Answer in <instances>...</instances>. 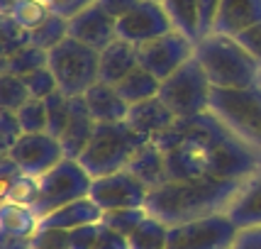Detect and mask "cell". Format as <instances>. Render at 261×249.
Masks as SVG:
<instances>
[{
  "instance_id": "1",
  "label": "cell",
  "mask_w": 261,
  "mask_h": 249,
  "mask_svg": "<svg viewBox=\"0 0 261 249\" xmlns=\"http://www.w3.org/2000/svg\"><path fill=\"white\" fill-rule=\"evenodd\" d=\"M166 154L171 181L186 179H237L259 173L261 159L249 142L232 132L213 110L178 117L169 130L151 137Z\"/></svg>"
},
{
  "instance_id": "2",
  "label": "cell",
  "mask_w": 261,
  "mask_h": 249,
  "mask_svg": "<svg viewBox=\"0 0 261 249\" xmlns=\"http://www.w3.org/2000/svg\"><path fill=\"white\" fill-rule=\"evenodd\" d=\"M244 181L237 179H186L169 181L149 191L147 208L149 215L159 217L166 225H181L191 220L227 213L229 203L237 198Z\"/></svg>"
},
{
  "instance_id": "3",
  "label": "cell",
  "mask_w": 261,
  "mask_h": 249,
  "mask_svg": "<svg viewBox=\"0 0 261 249\" xmlns=\"http://www.w3.org/2000/svg\"><path fill=\"white\" fill-rule=\"evenodd\" d=\"M195 59L203 64L213 88H251L261 83V64L234 37L217 32L200 37Z\"/></svg>"
},
{
  "instance_id": "4",
  "label": "cell",
  "mask_w": 261,
  "mask_h": 249,
  "mask_svg": "<svg viewBox=\"0 0 261 249\" xmlns=\"http://www.w3.org/2000/svg\"><path fill=\"white\" fill-rule=\"evenodd\" d=\"M147 142L149 137L132 130L127 124V120H122V122H98L93 139L79 157V164L93 179L117 173V171H125L129 166V161Z\"/></svg>"
},
{
  "instance_id": "5",
  "label": "cell",
  "mask_w": 261,
  "mask_h": 249,
  "mask_svg": "<svg viewBox=\"0 0 261 249\" xmlns=\"http://www.w3.org/2000/svg\"><path fill=\"white\" fill-rule=\"evenodd\" d=\"M59 83V91L68 98H81L100 81V52L83 42L66 37L59 46L49 52V64Z\"/></svg>"
},
{
  "instance_id": "6",
  "label": "cell",
  "mask_w": 261,
  "mask_h": 249,
  "mask_svg": "<svg viewBox=\"0 0 261 249\" xmlns=\"http://www.w3.org/2000/svg\"><path fill=\"white\" fill-rule=\"evenodd\" d=\"M159 98L176 117H191L210 110L213 83L205 73L203 64L198 59H188L178 71H173L169 79L161 81Z\"/></svg>"
},
{
  "instance_id": "7",
  "label": "cell",
  "mask_w": 261,
  "mask_h": 249,
  "mask_svg": "<svg viewBox=\"0 0 261 249\" xmlns=\"http://www.w3.org/2000/svg\"><path fill=\"white\" fill-rule=\"evenodd\" d=\"M210 110L251 147H261V83L251 88H213Z\"/></svg>"
},
{
  "instance_id": "8",
  "label": "cell",
  "mask_w": 261,
  "mask_h": 249,
  "mask_svg": "<svg viewBox=\"0 0 261 249\" xmlns=\"http://www.w3.org/2000/svg\"><path fill=\"white\" fill-rule=\"evenodd\" d=\"M93 176L79 164V159H61L54 169L39 176V195L32 210L39 220L49 213L59 210L61 205L81 201L91 195Z\"/></svg>"
},
{
  "instance_id": "9",
  "label": "cell",
  "mask_w": 261,
  "mask_h": 249,
  "mask_svg": "<svg viewBox=\"0 0 261 249\" xmlns=\"http://www.w3.org/2000/svg\"><path fill=\"white\" fill-rule=\"evenodd\" d=\"M239 227L229 220L227 213L181 222L169 227L166 249H232L237 242Z\"/></svg>"
},
{
  "instance_id": "10",
  "label": "cell",
  "mask_w": 261,
  "mask_h": 249,
  "mask_svg": "<svg viewBox=\"0 0 261 249\" xmlns=\"http://www.w3.org/2000/svg\"><path fill=\"white\" fill-rule=\"evenodd\" d=\"M193 57H195V42L188 39L178 30H171L169 34L139 46V66H144L159 81L169 79L173 71H178L188 59Z\"/></svg>"
},
{
  "instance_id": "11",
  "label": "cell",
  "mask_w": 261,
  "mask_h": 249,
  "mask_svg": "<svg viewBox=\"0 0 261 249\" xmlns=\"http://www.w3.org/2000/svg\"><path fill=\"white\" fill-rule=\"evenodd\" d=\"M176 30L159 0H142L132 12L117 20V37L135 46H144Z\"/></svg>"
},
{
  "instance_id": "12",
  "label": "cell",
  "mask_w": 261,
  "mask_h": 249,
  "mask_svg": "<svg viewBox=\"0 0 261 249\" xmlns=\"http://www.w3.org/2000/svg\"><path fill=\"white\" fill-rule=\"evenodd\" d=\"M91 198L102 208V213L117 210V208H144L149 198V188L125 169L93 179Z\"/></svg>"
},
{
  "instance_id": "13",
  "label": "cell",
  "mask_w": 261,
  "mask_h": 249,
  "mask_svg": "<svg viewBox=\"0 0 261 249\" xmlns=\"http://www.w3.org/2000/svg\"><path fill=\"white\" fill-rule=\"evenodd\" d=\"M8 157L15 159L24 173L39 179L42 173L54 169L61 159H66V154L57 137H51L49 132H37L20 137L17 144L8 152Z\"/></svg>"
},
{
  "instance_id": "14",
  "label": "cell",
  "mask_w": 261,
  "mask_h": 249,
  "mask_svg": "<svg viewBox=\"0 0 261 249\" xmlns=\"http://www.w3.org/2000/svg\"><path fill=\"white\" fill-rule=\"evenodd\" d=\"M68 37L79 39L95 52H102L117 39V20L108 15L98 3H93L79 15L68 17Z\"/></svg>"
},
{
  "instance_id": "15",
  "label": "cell",
  "mask_w": 261,
  "mask_h": 249,
  "mask_svg": "<svg viewBox=\"0 0 261 249\" xmlns=\"http://www.w3.org/2000/svg\"><path fill=\"white\" fill-rule=\"evenodd\" d=\"M95 127H98V122H95V117L88 110L83 95L81 98H71V120H68L64 135L59 137L66 159H79L83 154V149L88 147V142L93 139Z\"/></svg>"
},
{
  "instance_id": "16",
  "label": "cell",
  "mask_w": 261,
  "mask_h": 249,
  "mask_svg": "<svg viewBox=\"0 0 261 249\" xmlns=\"http://www.w3.org/2000/svg\"><path fill=\"white\" fill-rule=\"evenodd\" d=\"M176 120L178 117L171 113L169 105L161 101L159 95L149 98L144 103H137V105H129V113H127V124L132 130H137L139 135L149 137V139L164 132V130H169Z\"/></svg>"
},
{
  "instance_id": "17",
  "label": "cell",
  "mask_w": 261,
  "mask_h": 249,
  "mask_svg": "<svg viewBox=\"0 0 261 249\" xmlns=\"http://www.w3.org/2000/svg\"><path fill=\"white\" fill-rule=\"evenodd\" d=\"M137 66H139V46L129 44V42L120 39V37L100 52V68L98 71H100L102 83L117 86Z\"/></svg>"
},
{
  "instance_id": "18",
  "label": "cell",
  "mask_w": 261,
  "mask_h": 249,
  "mask_svg": "<svg viewBox=\"0 0 261 249\" xmlns=\"http://www.w3.org/2000/svg\"><path fill=\"white\" fill-rule=\"evenodd\" d=\"M127 171H129L132 176H137L149 191H154V188H159V186L171 181L166 154H164V149H161L159 144H154L151 139L135 154V159L129 161Z\"/></svg>"
},
{
  "instance_id": "19",
  "label": "cell",
  "mask_w": 261,
  "mask_h": 249,
  "mask_svg": "<svg viewBox=\"0 0 261 249\" xmlns=\"http://www.w3.org/2000/svg\"><path fill=\"white\" fill-rule=\"evenodd\" d=\"M261 22V0H222L215 20V32L237 37Z\"/></svg>"
},
{
  "instance_id": "20",
  "label": "cell",
  "mask_w": 261,
  "mask_h": 249,
  "mask_svg": "<svg viewBox=\"0 0 261 249\" xmlns=\"http://www.w3.org/2000/svg\"><path fill=\"white\" fill-rule=\"evenodd\" d=\"M100 220H102V208L88 195V198H81V201L61 205L59 210L44 215L39 220V227L76 230V227H81V225H93V222H100Z\"/></svg>"
},
{
  "instance_id": "21",
  "label": "cell",
  "mask_w": 261,
  "mask_h": 249,
  "mask_svg": "<svg viewBox=\"0 0 261 249\" xmlns=\"http://www.w3.org/2000/svg\"><path fill=\"white\" fill-rule=\"evenodd\" d=\"M83 101L88 105L91 115L95 117V122H122V120H127V113H129V105L117 93V88L110 83H102V81H98L83 95Z\"/></svg>"
},
{
  "instance_id": "22",
  "label": "cell",
  "mask_w": 261,
  "mask_h": 249,
  "mask_svg": "<svg viewBox=\"0 0 261 249\" xmlns=\"http://www.w3.org/2000/svg\"><path fill=\"white\" fill-rule=\"evenodd\" d=\"M227 215L239 230L261 225V171L244 181L237 198L229 203Z\"/></svg>"
},
{
  "instance_id": "23",
  "label": "cell",
  "mask_w": 261,
  "mask_h": 249,
  "mask_svg": "<svg viewBox=\"0 0 261 249\" xmlns=\"http://www.w3.org/2000/svg\"><path fill=\"white\" fill-rule=\"evenodd\" d=\"M0 227H3V237H24L32 239L34 232L39 230V215L34 213L30 205L5 203L0 213Z\"/></svg>"
},
{
  "instance_id": "24",
  "label": "cell",
  "mask_w": 261,
  "mask_h": 249,
  "mask_svg": "<svg viewBox=\"0 0 261 249\" xmlns=\"http://www.w3.org/2000/svg\"><path fill=\"white\" fill-rule=\"evenodd\" d=\"M117 93L125 98L127 105H137V103H144L149 98H156L159 95V88H161V81L149 73L144 66H137L129 76L120 81L117 86Z\"/></svg>"
},
{
  "instance_id": "25",
  "label": "cell",
  "mask_w": 261,
  "mask_h": 249,
  "mask_svg": "<svg viewBox=\"0 0 261 249\" xmlns=\"http://www.w3.org/2000/svg\"><path fill=\"white\" fill-rule=\"evenodd\" d=\"M161 5L166 8L173 27L183 32L188 39L198 42L200 34V15H198V0H161Z\"/></svg>"
},
{
  "instance_id": "26",
  "label": "cell",
  "mask_w": 261,
  "mask_h": 249,
  "mask_svg": "<svg viewBox=\"0 0 261 249\" xmlns=\"http://www.w3.org/2000/svg\"><path fill=\"white\" fill-rule=\"evenodd\" d=\"M129 249H166L169 247V225L159 217L147 215L142 225L127 237Z\"/></svg>"
},
{
  "instance_id": "27",
  "label": "cell",
  "mask_w": 261,
  "mask_h": 249,
  "mask_svg": "<svg viewBox=\"0 0 261 249\" xmlns=\"http://www.w3.org/2000/svg\"><path fill=\"white\" fill-rule=\"evenodd\" d=\"M46 64H49V52L39 49V46L27 44V46H22L20 52H15L12 57L3 59V71L22 79V76L32 73V71H37V68L46 66Z\"/></svg>"
},
{
  "instance_id": "28",
  "label": "cell",
  "mask_w": 261,
  "mask_h": 249,
  "mask_svg": "<svg viewBox=\"0 0 261 249\" xmlns=\"http://www.w3.org/2000/svg\"><path fill=\"white\" fill-rule=\"evenodd\" d=\"M66 37H68V20L51 12L44 22L30 32V44L39 46V49H44V52H51V49L61 44Z\"/></svg>"
},
{
  "instance_id": "29",
  "label": "cell",
  "mask_w": 261,
  "mask_h": 249,
  "mask_svg": "<svg viewBox=\"0 0 261 249\" xmlns=\"http://www.w3.org/2000/svg\"><path fill=\"white\" fill-rule=\"evenodd\" d=\"M149 215L147 208H117V210H105L102 213V225L129 237L137 227L142 225V220Z\"/></svg>"
},
{
  "instance_id": "30",
  "label": "cell",
  "mask_w": 261,
  "mask_h": 249,
  "mask_svg": "<svg viewBox=\"0 0 261 249\" xmlns=\"http://www.w3.org/2000/svg\"><path fill=\"white\" fill-rule=\"evenodd\" d=\"M39 195V179L30 176V173H20L15 181H10L8 186H3V198L5 203H17V205H30L32 208L37 203Z\"/></svg>"
},
{
  "instance_id": "31",
  "label": "cell",
  "mask_w": 261,
  "mask_h": 249,
  "mask_svg": "<svg viewBox=\"0 0 261 249\" xmlns=\"http://www.w3.org/2000/svg\"><path fill=\"white\" fill-rule=\"evenodd\" d=\"M30 98H32V95L27 91L24 81L20 79V76H12V73H5V71H3V76H0V108L17 113Z\"/></svg>"
},
{
  "instance_id": "32",
  "label": "cell",
  "mask_w": 261,
  "mask_h": 249,
  "mask_svg": "<svg viewBox=\"0 0 261 249\" xmlns=\"http://www.w3.org/2000/svg\"><path fill=\"white\" fill-rule=\"evenodd\" d=\"M17 120L24 135H37V132H49V115H46V103L39 98H30L22 108L17 110Z\"/></svg>"
},
{
  "instance_id": "33",
  "label": "cell",
  "mask_w": 261,
  "mask_h": 249,
  "mask_svg": "<svg viewBox=\"0 0 261 249\" xmlns=\"http://www.w3.org/2000/svg\"><path fill=\"white\" fill-rule=\"evenodd\" d=\"M44 103H46V115H49V135L59 139L64 135L68 120H71V98L64 95L61 91H57L51 93Z\"/></svg>"
},
{
  "instance_id": "34",
  "label": "cell",
  "mask_w": 261,
  "mask_h": 249,
  "mask_svg": "<svg viewBox=\"0 0 261 249\" xmlns=\"http://www.w3.org/2000/svg\"><path fill=\"white\" fill-rule=\"evenodd\" d=\"M49 15H51V10H49V5H44L42 0H20L10 10L12 20L20 24V27L30 30V32H32L34 27H39Z\"/></svg>"
},
{
  "instance_id": "35",
  "label": "cell",
  "mask_w": 261,
  "mask_h": 249,
  "mask_svg": "<svg viewBox=\"0 0 261 249\" xmlns=\"http://www.w3.org/2000/svg\"><path fill=\"white\" fill-rule=\"evenodd\" d=\"M0 30H3V59L12 57L15 52H20L22 46L30 44V30L20 27L10 15L0 17Z\"/></svg>"
},
{
  "instance_id": "36",
  "label": "cell",
  "mask_w": 261,
  "mask_h": 249,
  "mask_svg": "<svg viewBox=\"0 0 261 249\" xmlns=\"http://www.w3.org/2000/svg\"><path fill=\"white\" fill-rule=\"evenodd\" d=\"M24 86H27V91L32 98H39V101H46L51 93L59 91V83H57V76H54V71L49 66H42L32 71V73H27L22 76Z\"/></svg>"
},
{
  "instance_id": "37",
  "label": "cell",
  "mask_w": 261,
  "mask_h": 249,
  "mask_svg": "<svg viewBox=\"0 0 261 249\" xmlns=\"http://www.w3.org/2000/svg\"><path fill=\"white\" fill-rule=\"evenodd\" d=\"M22 135L24 132H22V127H20L17 113L0 108V149H3V154H8Z\"/></svg>"
},
{
  "instance_id": "38",
  "label": "cell",
  "mask_w": 261,
  "mask_h": 249,
  "mask_svg": "<svg viewBox=\"0 0 261 249\" xmlns=\"http://www.w3.org/2000/svg\"><path fill=\"white\" fill-rule=\"evenodd\" d=\"M100 222H93L68 230V249H95L100 239Z\"/></svg>"
},
{
  "instance_id": "39",
  "label": "cell",
  "mask_w": 261,
  "mask_h": 249,
  "mask_svg": "<svg viewBox=\"0 0 261 249\" xmlns=\"http://www.w3.org/2000/svg\"><path fill=\"white\" fill-rule=\"evenodd\" d=\"M32 249H68V230L39 227L32 237Z\"/></svg>"
},
{
  "instance_id": "40",
  "label": "cell",
  "mask_w": 261,
  "mask_h": 249,
  "mask_svg": "<svg viewBox=\"0 0 261 249\" xmlns=\"http://www.w3.org/2000/svg\"><path fill=\"white\" fill-rule=\"evenodd\" d=\"M222 0H198V15H200V34H213L215 32V20L220 12Z\"/></svg>"
},
{
  "instance_id": "41",
  "label": "cell",
  "mask_w": 261,
  "mask_h": 249,
  "mask_svg": "<svg viewBox=\"0 0 261 249\" xmlns=\"http://www.w3.org/2000/svg\"><path fill=\"white\" fill-rule=\"evenodd\" d=\"M234 39H237L239 44L244 46L251 57H254L261 64V22H256L254 27L244 30V32H239Z\"/></svg>"
},
{
  "instance_id": "42",
  "label": "cell",
  "mask_w": 261,
  "mask_h": 249,
  "mask_svg": "<svg viewBox=\"0 0 261 249\" xmlns=\"http://www.w3.org/2000/svg\"><path fill=\"white\" fill-rule=\"evenodd\" d=\"M93 3H98V0H54V3L49 5V10L54 12V15H61V17L68 20V17L79 15L81 10H86Z\"/></svg>"
},
{
  "instance_id": "43",
  "label": "cell",
  "mask_w": 261,
  "mask_h": 249,
  "mask_svg": "<svg viewBox=\"0 0 261 249\" xmlns=\"http://www.w3.org/2000/svg\"><path fill=\"white\" fill-rule=\"evenodd\" d=\"M95 249H129V242H127L125 235H120V232H115V230L102 225L100 227V239H98V247Z\"/></svg>"
},
{
  "instance_id": "44",
  "label": "cell",
  "mask_w": 261,
  "mask_h": 249,
  "mask_svg": "<svg viewBox=\"0 0 261 249\" xmlns=\"http://www.w3.org/2000/svg\"><path fill=\"white\" fill-rule=\"evenodd\" d=\"M139 3H142V0H98V5H100L108 15H113L115 20L125 17L127 12H132Z\"/></svg>"
},
{
  "instance_id": "45",
  "label": "cell",
  "mask_w": 261,
  "mask_h": 249,
  "mask_svg": "<svg viewBox=\"0 0 261 249\" xmlns=\"http://www.w3.org/2000/svg\"><path fill=\"white\" fill-rule=\"evenodd\" d=\"M232 249H261V225L239 230L237 242Z\"/></svg>"
},
{
  "instance_id": "46",
  "label": "cell",
  "mask_w": 261,
  "mask_h": 249,
  "mask_svg": "<svg viewBox=\"0 0 261 249\" xmlns=\"http://www.w3.org/2000/svg\"><path fill=\"white\" fill-rule=\"evenodd\" d=\"M20 173H24V171L20 169V164L12 157L3 154V159H0V181H3V186H8L10 181H15Z\"/></svg>"
},
{
  "instance_id": "47",
  "label": "cell",
  "mask_w": 261,
  "mask_h": 249,
  "mask_svg": "<svg viewBox=\"0 0 261 249\" xmlns=\"http://www.w3.org/2000/svg\"><path fill=\"white\" fill-rule=\"evenodd\" d=\"M17 3H20V0H0V12H3V15H10V10Z\"/></svg>"
},
{
  "instance_id": "48",
  "label": "cell",
  "mask_w": 261,
  "mask_h": 249,
  "mask_svg": "<svg viewBox=\"0 0 261 249\" xmlns=\"http://www.w3.org/2000/svg\"><path fill=\"white\" fill-rule=\"evenodd\" d=\"M42 3H44V5H51V3H54V0H42Z\"/></svg>"
},
{
  "instance_id": "49",
  "label": "cell",
  "mask_w": 261,
  "mask_h": 249,
  "mask_svg": "<svg viewBox=\"0 0 261 249\" xmlns=\"http://www.w3.org/2000/svg\"><path fill=\"white\" fill-rule=\"evenodd\" d=\"M159 3H161V0H159Z\"/></svg>"
}]
</instances>
